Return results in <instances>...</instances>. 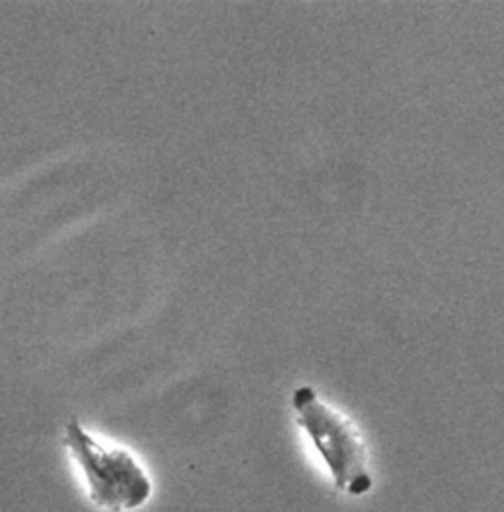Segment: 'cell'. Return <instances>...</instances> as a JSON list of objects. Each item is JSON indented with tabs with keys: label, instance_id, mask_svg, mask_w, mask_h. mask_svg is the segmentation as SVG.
I'll list each match as a JSON object with an SVG mask.
<instances>
[{
	"label": "cell",
	"instance_id": "6da1fadb",
	"mask_svg": "<svg viewBox=\"0 0 504 512\" xmlns=\"http://www.w3.org/2000/svg\"><path fill=\"white\" fill-rule=\"evenodd\" d=\"M63 442L85 479L95 507L109 512H134L150 501L152 481L128 449L101 442L77 420L67 422Z\"/></svg>",
	"mask_w": 504,
	"mask_h": 512
},
{
	"label": "cell",
	"instance_id": "7a4b0ae2",
	"mask_svg": "<svg viewBox=\"0 0 504 512\" xmlns=\"http://www.w3.org/2000/svg\"><path fill=\"white\" fill-rule=\"evenodd\" d=\"M292 402L300 424L329 467L335 487L355 497L369 493L373 479L367 469L365 449L353 426L325 406L310 386H300Z\"/></svg>",
	"mask_w": 504,
	"mask_h": 512
}]
</instances>
